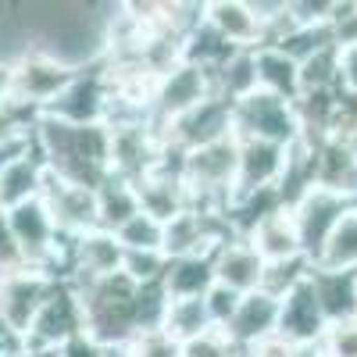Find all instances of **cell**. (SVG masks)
I'll return each mask as SVG.
<instances>
[{
	"label": "cell",
	"mask_w": 357,
	"mask_h": 357,
	"mask_svg": "<svg viewBox=\"0 0 357 357\" xmlns=\"http://www.w3.org/2000/svg\"><path fill=\"white\" fill-rule=\"evenodd\" d=\"M75 79L72 68H65L61 61H54L47 54H25L22 61L8 72V93L29 107H36L40 114H47L54 107V100L68 89V82Z\"/></svg>",
	"instance_id": "cell-7"
},
{
	"label": "cell",
	"mask_w": 357,
	"mask_h": 357,
	"mask_svg": "<svg viewBox=\"0 0 357 357\" xmlns=\"http://www.w3.org/2000/svg\"><path fill=\"white\" fill-rule=\"evenodd\" d=\"M211 264H215V282L232 289V293H240V296L261 289V282H264V261L257 257V250L243 240V236L225 240L211 254Z\"/></svg>",
	"instance_id": "cell-16"
},
{
	"label": "cell",
	"mask_w": 357,
	"mask_h": 357,
	"mask_svg": "<svg viewBox=\"0 0 357 357\" xmlns=\"http://www.w3.org/2000/svg\"><path fill=\"white\" fill-rule=\"evenodd\" d=\"M29 47L61 61L72 72L93 68L107 54V25L118 4H93V0H29L15 4Z\"/></svg>",
	"instance_id": "cell-1"
},
{
	"label": "cell",
	"mask_w": 357,
	"mask_h": 357,
	"mask_svg": "<svg viewBox=\"0 0 357 357\" xmlns=\"http://www.w3.org/2000/svg\"><path fill=\"white\" fill-rule=\"evenodd\" d=\"M122 354L126 357H183V343L165 329H143L122 347Z\"/></svg>",
	"instance_id": "cell-35"
},
{
	"label": "cell",
	"mask_w": 357,
	"mask_h": 357,
	"mask_svg": "<svg viewBox=\"0 0 357 357\" xmlns=\"http://www.w3.org/2000/svg\"><path fill=\"white\" fill-rule=\"evenodd\" d=\"M354 200L336 193V190H325V186H311L301 200L289 207V215L296 222V232H301V247H304V257L314 264L329 243V236L336 232L340 218L347 215V207Z\"/></svg>",
	"instance_id": "cell-6"
},
{
	"label": "cell",
	"mask_w": 357,
	"mask_h": 357,
	"mask_svg": "<svg viewBox=\"0 0 357 357\" xmlns=\"http://www.w3.org/2000/svg\"><path fill=\"white\" fill-rule=\"evenodd\" d=\"M40 200H43V207L50 211L57 232H61L65 240H75V236H82V232L100 229L97 225V190L68 183V178L47 172Z\"/></svg>",
	"instance_id": "cell-11"
},
{
	"label": "cell",
	"mask_w": 357,
	"mask_h": 357,
	"mask_svg": "<svg viewBox=\"0 0 357 357\" xmlns=\"http://www.w3.org/2000/svg\"><path fill=\"white\" fill-rule=\"evenodd\" d=\"M311 268H314V264H311L307 257L282 261V264H264V282H261V289L282 301L289 289H296V286H301V282L311 275Z\"/></svg>",
	"instance_id": "cell-34"
},
{
	"label": "cell",
	"mask_w": 357,
	"mask_h": 357,
	"mask_svg": "<svg viewBox=\"0 0 357 357\" xmlns=\"http://www.w3.org/2000/svg\"><path fill=\"white\" fill-rule=\"evenodd\" d=\"M25 357H57V350H29Z\"/></svg>",
	"instance_id": "cell-44"
},
{
	"label": "cell",
	"mask_w": 357,
	"mask_h": 357,
	"mask_svg": "<svg viewBox=\"0 0 357 357\" xmlns=\"http://www.w3.org/2000/svg\"><path fill=\"white\" fill-rule=\"evenodd\" d=\"M0 211H4V204H0Z\"/></svg>",
	"instance_id": "cell-47"
},
{
	"label": "cell",
	"mask_w": 357,
	"mask_h": 357,
	"mask_svg": "<svg viewBox=\"0 0 357 357\" xmlns=\"http://www.w3.org/2000/svg\"><path fill=\"white\" fill-rule=\"evenodd\" d=\"M314 89H343L340 86V47H321L301 61V93Z\"/></svg>",
	"instance_id": "cell-31"
},
{
	"label": "cell",
	"mask_w": 357,
	"mask_h": 357,
	"mask_svg": "<svg viewBox=\"0 0 357 357\" xmlns=\"http://www.w3.org/2000/svg\"><path fill=\"white\" fill-rule=\"evenodd\" d=\"M243 240L257 250V257L264 264H282V261L304 257L301 232H296V222L289 215V207H282V211H275V215H268L264 222H257Z\"/></svg>",
	"instance_id": "cell-20"
},
{
	"label": "cell",
	"mask_w": 357,
	"mask_h": 357,
	"mask_svg": "<svg viewBox=\"0 0 357 357\" xmlns=\"http://www.w3.org/2000/svg\"><path fill=\"white\" fill-rule=\"evenodd\" d=\"M321 357H357V318L336 321L318 340Z\"/></svg>",
	"instance_id": "cell-36"
},
{
	"label": "cell",
	"mask_w": 357,
	"mask_h": 357,
	"mask_svg": "<svg viewBox=\"0 0 357 357\" xmlns=\"http://www.w3.org/2000/svg\"><path fill=\"white\" fill-rule=\"evenodd\" d=\"M104 100H107V82H104L100 65H93V68L75 72L68 89L54 100V107L47 114L65 118V122H75V126H93L104 114Z\"/></svg>",
	"instance_id": "cell-15"
},
{
	"label": "cell",
	"mask_w": 357,
	"mask_h": 357,
	"mask_svg": "<svg viewBox=\"0 0 357 357\" xmlns=\"http://www.w3.org/2000/svg\"><path fill=\"white\" fill-rule=\"evenodd\" d=\"M314 264L329 268V272H357V204L347 207V215L340 218L336 232L329 236V243Z\"/></svg>",
	"instance_id": "cell-28"
},
{
	"label": "cell",
	"mask_w": 357,
	"mask_h": 357,
	"mask_svg": "<svg viewBox=\"0 0 357 357\" xmlns=\"http://www.w3.org/2000/svg\"><path fill=\"white\" fill-rule=\"evenodd\" d=\"M126 247L118 243V236L107 229L82 232L68 247V279L65 282H89V279H107L122 272Z\"/></svg>",
	"instance_id": "cell-13"
},
{
	"label": "cell",
	"mask_w": 357,
	"mask_h": 357,
	"mask_svg": "<svg viewBox=\"0 0 357 357\" xmlns=\"http://www.w3.org/2000/svg\"><path fill=\"white\" fill-rule=\"evenodd\" d=\"M136 197H139V211L158 218L161 225H168L175 215H183L190 207V190L183 183V175H172V172H151L136 178Z\"/></svg>",
	"instance_id": "cell-21"
},
{
	"label": "cell",
	"mask_w": 357,
	"mask_h": 357,
	"mask_svg": "<svg viewBox=\"0 0 357 357\" xmlns=\"http://www.w3.org/2000/svg\"><path fill=\"white\" fill-rule=\"evenodd\" d=\"M340 86L357 97V43L340 47Z\"/></svg>",
	"instance_id": "cell-41"
},
{
	"label": "cell",
	"mask_w": 357,
	"mask_h": 357,
	"mask_svg": "<svg viewBox=\"0 0 357 357\" xmlns=\"http://www.w3.org/2000/svg\"><path fill=\"white\" fill-rule=\"evenodd\" d=\"M139 215V197L136 186L129 178L107 175L104 183L97 186V225L107 232H118L126 222H132Z\"/></svg>",
	"instance_id": "cell-26"
},
{
	"label": "cell",
	"mask_w": 357,
	"mask_h": 357,
	"mask_svg": "<svg viewBox=\"0 0 357 357\" xmlns=\"http://www.w3.org/2000/svg\"><path fill=\"white\" fill-rule=\"evenodd\" d=\"M4 89H8V72H0V97H4Z\"/></svg>",
	"instance_id": "cell-45"
},
{
	"label": "cell",
	"mask_w": 357,
	"mask_h": 357,
	"mask_svg": "<svg viewBox=\"0 0 357 357\" xmlns=\"http://www.w3.org/2000/svg\"><path fill=\"white\" fill-rule=\"evenodd\" d=\"M18 268H25V261H22V250L15 243V232L8 225V215L0 211V275L18 272Z\"/></svg>",
	"instance_id": "cell-39"
},
{
	"label": "cell",
	"mask_w": 357,
	"mask_h": 357,
	"mask_svg": "<svg viewBox=\"0 0 357 357\" xmlns=\"http://www.w3.org/2000/svg\"><path fill=\"white\" fill-rule=\"evenodd\" d=\"M104 354H107V350H104L100 343H93L86 333L75 336L72 343H65L61 350H57V357H104Z\"/></svg>",
	"instance_id": "cell-42"
},
{
	"label": "cell",
	"mask_w": 357,
	"mask_h": 357,
	"mask_svg": "<svg viewBox=\"0 0 357 357\" xmlns=\"http://www.w3.org/2000/svg\"><path fill=\"white\" fill-rule=\"evenodd\" d=\"M204 22L232 50H257L264 40V29L250 11V0H204Z\"/></svg>",
	"instance_id": "cell-18"
},
{
	"label": "cell",
	"mask_w": 357,
	"mask_h": 357,
	"mask_svg": "<svg viewBox=\"0 0 357 357\" xmlns=\"http://www.w3.org/2000/svg\"><path fill=\"white\" fill-rule=\"evenodd\" d=\"M43 183H47V161L40 158V151L0 165V204H4V211L29 200H40Z\"/></svg>",
	"instance_id": "cell-23"
},
{
	"label": "cell",
	"mask_w": 357,
	"mask_h": 357,
	"mask_svg": "<svg viewBox=\"0 0 357 357\" xmlns=\"http://www.w3.org/2000/svg\"><path fill=\"white\" fill-rule=\"evenodd\" d=\"M232 136L236 139H264L289 146L301 139V122H296L293 100L254 89L250 97L232 104Z\"/></svg>",
	"instance_id": "cell-5"
},
{
	"label": "cell",
	"mask_w": 357,
	"mask_h": 357,
	"mask_svg": "<svg viewBox=\"0 0 357 357\" xmlns=\"http://www.w3.org/2000/svg\"><path fill=\"white\" fill-rule=\"evenodd\" d=\"M254 65H257V89L296 100V93H301V65L289 54H282L279 47H257Z\"/></svg>",
	"instance_id": "cell-25"
},
{
	"label": "cell",
	"mask_w": 357,
	"mask_h": 357,
	"mask_svg": "<svg viewBox=\"0 0 357 357\" xmlns=\"http://www.w3.org/2000/svg\"><path fill=\"white\" fill-rule=\"evenodd\" d=\"M279 296L264 293V289H254L247 296H240V304H236L232 318L225 321V336L236 343V347H250L264 336L279 333Z\"/></svg>",
	"instance_id": "cell-17"
},
{
	"label": "cell",
	"mask_w": 357,
	"mask_h": 357,
	"mask_svg": "<svg viewBox=\"0 0 357 357\" xmlns=\"http://www.w3.org/2000/svg\"><path fill=\"white\" fill-rule=\"evenodd\" d=\"M158 129H161L165 143H172L183 154H190V151H197V146H207V143H218V139L232 136V104L225 97H211L200 107L178 114L175 122H165Z\"/></svg>",
	"instance_id": "cell-12"
},
{
	"label": "cell",
	"mask_w": 357,
	"mask_h": 357,
	"mask_svg": "<svg viewBox=\"0 0 357 357\" xmlns=\"http://www.w3.org/2000/svg\"><path fill=\"white\" fill-rule=\"evenodd\" d=\"M307 282H311L314 301L329 325L357 318V272H329V268L314 264Z\"/></svg>",
	"instance_id": "cell-22"
},
{
	"label": "cell",
	"mask_w": 357,
	"mask_h": 357,
	"mask_svg": "<svg viewBox=\"0 0 357 357\" xmlns=\"http://www.w3.org/2000/svg\"><path fill=\"white\" fill-rule=\"evenodd\" d=\"M236 165H240V139L236 136L190 151L183 158V183L190 190V207L225 211L236 193Z\"/></svg>",
	"instance_id": "cell-4"
},
{
	"label": "cell",
	"mask_w": 357,
	"mask_h": 357,
	"mask_svg": "<svg viewBox=\"0 0 357 357\" xmlns=\"http://www.w3.org/2000/svg\"><path fill=\"white\" fill-rule=\"evenodd\" d=\"M215 286V264L211 254H197V257H172L168 272L161 279V289L168 301H190V296H204Z\"/></svg>",
	"instance_id": "cell-24"
},
{
	"label": "cell",
	"mask_w": 357,
	"mask_h": 357,
	"mask_svg": "<svg viewBox=\"0 0 357 357\" xmlns=\"http://www.w3.org/2000/svg\"><path fill=\"white\" fill-rule=\"evenodd\" d=\"M215 79V97H225L229 104L250 97L257 89V65H254V50H232L225 57V65L211 72Z\"/></svg>",
	"instance_id": "cell-27"
},
{
	"label": "cell",
	"mask_w": 357,
	"mask_h": 357,
	"mask_svg": "<svg viewBox=\"0 0 357 357\" xmlns=\"http://www.w3.org/2000/svg\"><path fill=\"white\" fill-rule=\"evenodd\" d=\"M168 272V257L165 250H126L122 261V275L136 286H161Z\"/></svg>",
	"instance_id": "cell-32"
},
{
	"label": "cell",
	"mask_w": 357,
	"mask_h": 357,
	"mask_svg": "<svg viewBox=\"0 0 357 357\" xmlns=\"http://www.w3.org/2000/svg\"><path fill=\"white\" fill-rule=\"evenodd\" d=\"M161 329L172 333L178 343H186V340L204 336L207 329H215V321H211V314H207L204 296H190V301H168Z\"/></svg>",
	"instance_id": "cell-29"
},
{
	"label": "cell",
	"mask_w": 357,
	"mask_h": 357,
	"mask_svg": "<svg viewBox=\"0 0 357 357\" xmlns=\"http://www.w3.org/2000/svg\"><path fill=\"white\" fill-rule=\"evenodd\" d=\"M289 146L264 143V139H240V165H236V193H257V190H275L286 172Z\"/></svg>",
	"instance_id": "cell-14"
},
{
	"label": "cell",
	"mask_w": 357,
	"mask_h": 357,
	"mask_svg": "<svg viewBox=\"0 0 357 357\" xmlns=\"http://www.w3.org/2000/svg\"><path fill=\"white\" fill-rule=\"evenodd\" d=\"M36 151L47 161V172L89 190H97L111 175V132L100 122L75 126V122H65V118L40 114Z\"/></svg>",
	"instance_id": "cell-2"
},
{
	"label": "cell",
	"mask_w": 357,
	"mask_h": 357,
	"mask_svg": "<svg viewBox=\"0 0 357 357\" xmlns=\"http://www.w3.org/2000/svg\"><path fill=\"white\" fill-rule=\"evenodd\" d=\"M350 146H354V154H357V136H354V139H350Z\"/></svg>",
	"instance_id": "cell-46"
},
{
	"label": "cell",
	"mask_w": 357,
	"mask_h": 357,
	"mask_svg": "<svg viewBox=\"0 0 357 357\" xmlns=\"http://www.w3.org/2000/svg\"><path fill=\"white\" fill-rule=\"evenodd\" d=\"M183 357H240V347L225 336V329H207L204 336L183 343Z\"/></svg>",
	"instance_id": "cell-37"
},
{
	"label": "cell",
	"mask_w": 357,
	"mask_h": 357,
	"mask_svg": "<svg viewBox=\"0 0 357 357\" xmlns=\"http://www.w3.org/2000/svg\"><path fill=\"white\" fill-rule=\"evenodd\" d=\"M229 54H232V47L204 22L200 29H193V33L183 40V57H178V61H190V65H197L204 72H215V68L225 65Z\"/></svg>",
	"instance_id": "cell-30"
},
{
	"label": "cell",
	"mask_w": 357,
	"mask_h": 357,
	"mask_svg": "<svg viewBox=\"0 0 357 357\" xmlns=\"http://www.w3.org/2000/svg\"><path fill=\"white\" fill-rule=\"evenodd\" d=\"M293 354H296V343H289L279 333H272V336H264V340L240 350V357H293Z\"/></svg>",
	"instance_id": "cell-40"
},
{
	"label": "cell",
	"mask_w": 357,
	"mask_h": 357,
	"mask_svg": "<svg viewBox=\"0 0 357 357\" xmlns=\"http://www.w3.org/2000/svg\"><path fill=\"white\" fill-rule=\"evenodd\" d=\"M215 97V79L211 72H204L190 61H175L161 72L158 79V93H154V118L158 126L175 122L178 114H186L193 107H200L204 100Z\"/></svg>",
	"instance_id": "cell-10"
},
{
	"label": "cell",
	"mask_w": 357,
	"mask_h": 357,
	"mask_svg": "<svg viewBox=\"0 0 357 357\" xmlns=\"http://www.w3.org/2000/svg\"><path fill=\"white\" fill-rule=\"evenodd\" d=\"M61 282L40 268H18V272L0 275V321H8L15 333L29 336L40 307L47 304L50 289Z\"/></svg>",
	"instance_id": "cell-9"
},
{
	"label": "cell",
	"mask_w": 357,
	"mask_h": 357,
	"mask_svg": "<svg viewBox=\"0 0 357 357\" xmlns=\"http://www.w3.org/2000/svg\"><path fill=\"white\" fill-rule=\"evenodd\" d=\"M82 333H86V325H82L79 293L68 282H57L47 296V304L40 307L33 329H29L25 347L29 350H61L65 343H72Z\"/></svg>",
	"instance_id": "cell-8"
},
{
	"label": "cell",
	"mask_w": 357,
	"mask_h": 357,
	"mask_svg": "<svg viewBox=\"0 0 357 357\" xmlns=\"http://www.w3.org/2000/svg\"><path fill=\"white\" fill-rule=\"evenodd\" d=\"M325 329H329V321H325V314L314 301L311 282L304 279L296 289H289L279 304V336H286L296 347H304V343H318Z\"/></svg>",
	"instance_id": "cell-19"
},
{
	"label": "cell",
	"mask_w": 357,
	"mask_h": 357,
	"mask_svg": "<svg viewBox=\"0 0 357 357\" xmlns=\"http://www.w3.org/2000/svg\"><path fill=\"white\" fill-rule=\"evenodd\" d=\"M114 236L126 250H161L165 247V225L151 215H143V211L132 222H126Z\"/></svg>",
	"instance_id": "cell-33"
},
{
	"label": "cell",
	"mask_w": 357,
	"mask_h": 357,
	"mask_svg": "<svg viewBox=\"0 0 357 357\" xmlns=\"http://www.w3.org/2000/svg\"><path fill=\"white\" fill-rule=\"evenodd\" d=\"M293 357H321V350H318V343H304V347H296Z\"/></svg>",
	"instance_id": "cell-43"
},
{
	"label": "cell",
	"mask_w": 357,
	"mask_h": 357,
	"mask_svg": "<svg viewBox=\"0 0 357 357\" xmlns=\"http://www.w3.org/2000/svg\"><path fill=\"white\" fill-rule=\"evenodd\" d=\"M68 286L79 293L86 336L104 350H122L139 333V286L129 282L122 272Z\"/></svg>",
	"instance_id": "cell-3"
},
{
	"label": "cell",
	"mask_w": 357,
	"mask_h": 357,
	"mask_svg": "<svg viewBox=\"0 0 357 357\" xmlns=\"http://www.w3.org/2000/svg\"><path fill=\"white\" fill-rule=\"evenodd\" d=\"M204 304H207V314H211V321H215V329H225V321L232 318V311H236V304H240V293H232V289H225V286H211L204 293Z\"/></svg>",
	"instance_id": "cell-38"
}]
</instances>
